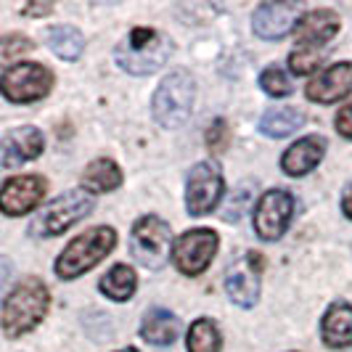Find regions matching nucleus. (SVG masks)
<instances>
[{
    "label": "nucleus",
    "mask_w": 352,
    "mask_h": 352,
    "mask_svg": "<svg viewBox=\"0 0 352 352\" xmlns=\"http://www.w3.org/2000/svg\"><path fill=\"white\" fill-rule=\"evenodd\" d=\"M226 191V177L217 162H199L186 180V207L194 217L210 214Z\"/></svg>",
    "instance_id": "6e6552de"
},
{
    "label": "nucleus",
    "mask_w": 352,
    "mask_h": 352,
    "mask_svg": "<svg viewBox=\"0 0 352 352\" xmlns=\"http://www.w3.org/2000/svg\"><path fill=\"white\" fill-rule=\"evenodd\" d=\"M263 257L260 252H247L244 257L233 260L230 267L226 270V294L230 297L233 305L239 307H252L260 300L263 292Z\"/></svg>",
    "instance_id": "9d476101"
},
{
    "label": "nucleus",
    "mask_w": 352,
    "mask_h": 352,
    "mask_svg": "<svg viewBox=\"0 0 352 352\" xmlns=\"http://www.w3.org/2000/svg\"><path fill=\"white\" fill-rule=\"evenodd\" d=\"M336 130H339L344 138H352V104L339 109V114H336Z\"/></svg>",
    "instance_id": "c756f323"
},
{
    "label": "nucleus",
    "mask_w": 352,
    "mask_h": 352,
    "mask_svg": "<svg viewBox=\"0 0 352 352\" xmlns=\"http://www.w3.org/2000/svg\"><path fill=\"white\" fill-rule=\"evenodd\" d=\"M217 233L210 228L186 230L173 247V263L183 276H201L217 254Z\"/></svg>",
    "instance_id": "1a4fd4ad"
},
{
    "label": "nucleus",
    "mask_w": 352,
    "mask_h": 352,
    "mask_svg": "<svg viewBox=\"0 0 352 352\" xmlns=\"http://www.w3.org/2000/svg\"><path fill=\"white\" fill-rule=\"evenodd\" d=\"M342 212L347 214L352 220V183L347 186V191H344V196H342Z\"/></svg>",
    "instance_id": "2f4dec72"
},
{
    "label": "nucleus",
    "mask_w": 352,
    "mask_h": 352,
    "mask_svg": "<svg viewBox=\"0 0 352 352\" xmlns=\"http://www.w3.org/2000/svg\"><path fill=\"white\" fill-rule=\"evenodd\" d=\"M186 342H188V352H220V347H223V336L210 318H199L188 329Z\"/></svg>",
    "instance_id": "b1692460"
},
{
    "label": "nucleus",
    "mask_w": 352,
    "mask_h": 352,
    "mask_svg": "<svg viewBox=\"0 0 352 352\" xmlns=\"http://www.w3.org/2000/svg\"><path fill=\"white\" fill-rule=\"evenodd\" d=\"M114 244H117V233L109 226H98V228H90L85 233H80L58 254L56 276L64 278V281H72V278L88 273L90 267H96L114 249Z\"/></svg>",
    "instance_id": "7ed1b4c3"
},
{
    "label": "nucleus",
    "mask_w": 352,
    "mask_h": 352,
    "mask_svg": "<svg viewBox=\"0 0 352 352\" xmlns=\"http://www.w3.org/2000/svg\"><path fill=\"white\" fill-rule=\"evenodd\" d=\"M196 98V82L188 72H173L167 74L159 88L154 90L151 114L162 127H177L191 117Z\"/></svg>",
    "instance_id": "20e7f679"
},
{
    "label": "nucleus",
    "mask_w": 352,
    "mask_h": 352,
    "mask_svg": "<svg viewBox=\"0 0 352 352\" xmlns=\"http://www.w3.org/2000/svg\"><path fill=\"white\" fill-rule=\"evenodd\" d=\"M135 286H138V276L130 265H114L98 283L101 294L114 302H127L135 294Z\"/></svg>",
    "instance_id": "5701e85b"
},
{
    "label": "nucleus",
    "mask_w": 352,
    "mask_h": 352,
    "mask_svg": "<svg viewBox=\"0 0 352 352\" xmlns=\"http://www.w3.org/2000/svg\"><path fill=\"white\" fill-rule=\"evenodd\" d=\"M323 157H326V141L320 135H307L286 148V154L281 157V167L286 175L302 177L310 170H316Z\"/></svg>",
    "instance_id": "f3484780"
},
{
    "label": "nucleus",
    "mask_w": 352,
    "mask_h": 352,
    "mask_svg": "<svg viewBox=\"0 0 352 352\" xmlns=\"http://www.w3.org/2000/svg\"><path fill=\"white\" fill-rule=\"evenodd\" d=\"M252 196H254L252 186H239V188H236V191L226 199V204H223V217H226V220H230V223H236V220H239V217L249 210Z\"/></svg>",
    "instance_id": "bb28decb"
},
{
    "label": "nucleus",
    "mask_w": 352,
    "mask_h": 352,
    "mask_svg": "<svg viewBox=\"0 0 352 352\" xmlns=\"http://www.w3.org/2000/svg\"><path fill=\"white\" fill-rule=\"evenodd\" d=\"M302 16V6L297 3H263L254 16L252 27L263 40H283Z\"/></svg>",
    "instance_id": "ddd939ff"
},
{
    "label": "nucleus",
    "mask_w": 352,
    "mask_h": 352,
    "mask_svg": "<svg viewBox=\"0 0 352 352\" xmlns=\"http://www.w3.org/2000/svg\"><path fill=\"white\" fill-rule=\"evenodd\" d=\"M45 40H48V48H51L58 58L64 61H77L82 56V48H85V37L77 27H69V24H56L45 32Z\"/></svg>",
    "instance_id": "4be33fe9"
},
{
    "label": "nucleus",
    "mask_w": 352,
    "mask_h": 352,
    "mask_svg": "<svg viewBox=\"0 0 352 352\" xmlns=\"http://www.w3.org/2000/svg\"><path fill=\"white\" fill-rule=\"evenodd\" d=\"M120 183H122V170L111 159H96L82 173V191L88 194H109L120 188Z\"/></svg>",
    "instance_id": "412c9836"
},
{
    "label": "nucleus",
    "mask_w": 352,
    "mask_h": 352,
    "mask_svg": "<svg viewBox=\"0 0 352 352\" xmlns=\"http://www.w3.org/2000/svg\"><path fill=\"white\" fill-rule=\"evenodd\" d=\"M204 143L210 146V151H214V154L226 151V148H228V143H230L228 122H226V120H214L212 127L207 130V135H204Z\"/></svg>",
    "instance_id": "c85d7f7f"
},
{
    "label": "nucleus",
    "mask_w": 352,
    "mask_h": 352,
    "mask_svg": "<svg viewBox=\"0 0 352 352\" xmlns=\"http://www.w3.org/2000/svg\"><path fill=\"white\" fill-rule=\"evenodd\" d=\"M53 88V72L35 61L14 64L0 77V93L11 104H32L45 98Z\"/></svg>",
    "instance_id": "423d86ee"
},
{
    "label": "nucleus",
    "mask_w": 352,
    "mask_h": 352,
    "mask_svg": "<svg viewBox=\"0 0 352 352\" xmlns=\"http://www.w3.org/2000/svg\"><path fill=\"white\" fill-rule=\"evenodd\" d=\"M339 32V16L329 8H316L302 14L297 21V48H318L323 51L326 43Z\"/></svg>",
    "instance_id": "dca6fc26"
},
{
    "label": "nucleus",
    "mask_w": 352,
    "mask_h": 352,
    "mask_svg": "<svg viewBox=\"0 0 352 352\" xmlns=\"http://www.w3.org/2000/svg\"><path fill=\"white\" fill-rule=\"evenodd\" d=\"M11 273H14V263L0 254V292L6 289V283L11 281Z\"/></svg>",
    "instance_id": "7c9ffc66"
},
{
    "label": "nucleus",
    "mask_w": 352,
    "mask_h": 352,
    "mask_svg": "<svg viewBox=\"0 0 352 352\" xmlns=\"http://www.w3.org/2000/svg\"><path fill=\"white\" fill-rule=\"evenodd\" d=\"M48 180L43 175H16L0 188V212L8 217L30 214L45 199Z\"/></svg>",
    "instance_id": "f8f14e48"
},
{
    "label": "nucleus",
    "mask_w": 352,
    "mask_h": 352,
    "mask_svg": "<svg viewBox=\"0 0 352 352\" xmlns=\"http://www.w3.org/2000/svg\"><path fill=\"white\" fill-rule=\"evenodd\" d=\"M294 214V199L283 188H273L260 199L257 210H254V230L265 241H276L281 239Z\"/></svg>",
    "instance_id": "9b49d317"
},
{
    "label": "nucleus",
    "mask_w": 352,
    "mask_h": 352,
    "mask_svg": "<svg viewBox=\"0 0 352 352\" xmlns=\"http://www.w3.org/2000/svg\"><path fill=\"white\" fill-rule=\"evenodd\" d=\"M305 124V111L297 106H276L267 109L260 120V130L270 138H286L292 133H297Z\"/></svg>",
    "instance_id": "aec40b11"
},
{
    "label": "nucleus",
    "mask_w": 352,
    "mask_h": 352,
    "mask_svg": "<svg viewBox=\"0 0 352 352\" xmlns=\"http://www.w3.org/2000/svg\"><path fill=\"white\" fill-rule=\"evenodd\" d=\"M320 331H323V342L329 347H350L352 344V305L347 302H334L320 323Z\"/></svg>",
    "instance_id": "6ab92c4d"
},
{
    "label": "nucleus",
    "mask_w": 352,
    "mask_h": 352,
    "mask_svg": "<svg viewBox=\"0 0 352 352\" xmlns=\"http://www.w3.org/2000/svg\"><path fill=\"white\" fill-rule=\"evenodd\" d=\"M93 196L88 191H67L61 194L58 199H53L51 204L45 210L37 214L30 226V233L32 236H61L64 230H69L77 220H82L90 210H93Z\"/></svg>",
    "instance_id": "39448f33"
},
{
    "label": "nucleus",
    "mask_w": 352,
    "mask_h": 352,
    "mask_svg": "<svg viewBox=\"0 0 352 352\" xmlns=\"http://www.w3.org/2000/svg\"><path fill=\"white\" fill-rule=\"evenodd\" d=\"M352 93V61H339L334 67L323 69L310 85L305 88V96L313 104H334Z\"/></svg>",
    "instance_id": "4468645a"
},
{
    "label": "nucleus",
    "mask_w": 352,
    "mask_h": 352,
    "mask_svg": "<svg viewBox=\"0 0 352 352\" xmlns=\"http://www.w3.org/2000/svg\"><path fill=\"white\" fill-rule=\"evenodd\" d=\"M170 53H173V43L167 37L159 35L151 27H135L114 48V58L124 72L146 77V74H154L159 67H164Z\"/></svg>",
    "instance_id": "f03ea898"
},
{
    "label": "nucleus",
    "mask_w": 352,
    "mask_h": 352,
    "mask_svg": "<svg viewBox=\"0 0 352 352\" xmlns=\"http://www.w3.org/2000/svg\"><path fill=\"white\" fill-rule=\"evenodd\" d=\"M32 48H35V43H32L30 37H24V35L0 37V67H3V64L16 61V58H21V56H27Z\"/></svg>",
    "instance_id": "393cba45"
},
{
    "label": "nucleus",
    "mask_w": 352,
    "mask_h": 352,
    "mask_svg": "<svg viewBox=\"0 0 352 352\" xmlns=\"http://www.w3.org/2000/svg\"><path fill=\"white\" fill-rule=\"evenodd\" d=\"M43 146H45V138L37 127H30V124L16 127L0 141V164L3 167L27 164L43 154Z\"/></svg>",
    "instance_id": "2eb2a0df"
},
{
    "label": "nucleus",
    "mask_w": 352,
    "mask_h": 352,
    "mask_svg": "<svg viewBox=\"0 0 352 352\" xmlns=\"http://www.w3.org/2000/svg\"><path fill=\"white\" fill-rule=\"evenodd\" d=\"M141 336L154 347H170L180 336V318L170 310L154 307L148 310L141 323Z\"/></svg>",
    "instance_id": "a211bd4d"
},
{
    "label": "nucleus",
    "mask_w": 352,
    "mask_h": 352,
    "mask_svg": "<svg viewBox=\"0 0 352 352\" xmlns=\"http://www.w3.org/2000/svg\"><path fill=\"white\" fill-rule=\"evenodd\" d=\"M48 11H51V6H27V8H24V14H35V16L48 14Z\"/></svg>",
    "instance_id": "473e14b6"
},
{
    "label": "nucleus",
    "mask_w": 352,
    "mask_h": 352,
    "mask_svg": "<svg viewBox=\"0 0 352 352\" xmlns=\"http://www.w3.org/2000/svg\"><path fill=\"white\" fill-rule=\"evenodd\" d=\"M170 241H173V233H170V226L157 217V214H146L141 217L135 226H133V233H130V252L133 257L148 267V270H159L167 263V254H170Z\"/></svg>",
    "instance_id": "0eeeda50"
},
{
    "label": "nucleus",
    "mask_w": 352,
    "mask_h": 352,
    "mask_svg": "<svg viewBox=\"0 0 352 352\" xmlns=\"http://www.w3.org/2000/svg\"><path fill=\"white\" fill-rule=\"evenodd\" d=\"M51 307V294L48 286L40 278H24L14 286V292L3 302V331L8 339L30 334L32 329L40 326Z\"/></svg>",
    "instance_id": "f257e3e1"
},
{
    "label": "nucleus",
    "mask_w": 352,
    "mask_h": 352,
    "mask_svg": "<svg viewBox=\"0 0 352 352\" xmlns=\"http://www.w3.org/2000/svg\"><path fill=\"white\" fill-rule=\"evenodd\" d=\"M260 85L267 96H273V98H283V96H289L292 93V82H289V77H286V72L281 67H267V69L260 74Z\"/></svg>",
    "instance_id": "a878e982"
},
{
    "label": "nucleus",
    "mask_w": 352,
    "mask_h": 352,
    "mask_svg": "<svg viewBox=\"0 0 352 352\" xmlns=\"http://www.w3.org/2000/svg\"><path fill=\"white\" fill-rule=\"evenodd\" d=\"M320 61H323V51L318 48H297L289 56V67L294 74H310L320 67Z\"/></svg>",
    "instance_id": "cd10ccee"
},
{
    "label": "nucleus",
    "mask_w": 352,
    "mask_h": 352,
    "mask_svg": "<svg viewBox=\"0 0 352 352\" xmlns=\"http://www.w3.org/2000/svg\"><path fill=\"white\" fill-rule=\"evenodd\" d=\"M120 352H138V350H133V347H127V350H120Z\"/></svg>",
    "instance_id": "72a5a7b5"
}]
</instances>
